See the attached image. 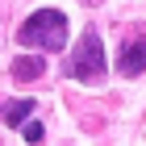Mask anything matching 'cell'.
Masks as SVG:
<instances>
[{
  "mask_svg": "<svg viewBox=\"0 0 146 146\" xmlns=\"http://www.w3.org/2000/svg\"><path fill=\"white\" fill-rule=\"evenodd\" d=\"M88 4H100V0H88Z\"/></svg>",
  "mask_w": 146,
  "mask_h": 146,
  "instance_id": "obj_7",
  "label": "cell"
},
{
  "mask_svg": "<svg viewBox=\"0 0 146 146\" xmlns=\"http://www.w3.org/2000/svg\"><path fill=\"white\" fill-rule=\"evenodd\" d=\"M25 142H42V125L38 121H25Z\"/></svg>",
  "mask_w": 146,
  "mask_h": 146,
  "instance_id": "obj_6",
  "label": "cell"
},
{
  "mask_svg": "<svg viewBox=\"0 0 146 146\" xmlns=\"http://www.w3.org/2000/svg\"><path fill=\"white\" fill-rule=\"evenodd\" d=\"M42 71H46L42 50H38V54H21V58H13V63H9V75L17 79V84H34V79H42Z\"/></svg>",
  "mask_w": 146,
  "mask_h": 146,
  "instance_id": "obj_4",
  "label": "cell"
},
{
  "mask_svg": "<svg viewBox=\"0 0 146 146\" xmlns=\"http://www.w3.org/2000/svg\"><path fill=\"white\" fill-rule=\"evenodd\" d=\"M67 34H71V29H67V17H63L58 9H38L34 17L17 29V42L46 54V50H63V46H67Z\"/></svg>",
  "mask_w": 146,
  "mask_h": 146,
  "instance_id": "obj_1",
  "label": "cell"
},
{
  "mask_svg": "<svg viewBox=\"0 0 146 146\" xmlns=\"http://www.w3.org/2000/svg\"><path fill=\"white\" fill-rule=\"evenodd\" d=\"M104 42H100V34L96 29H84L79 34V42H75V50H71V58H67V75L71 79H79V84H96V79L104 75Z\"/></svg>",
  "mask_w": 146,
  "mask_h": 146,
  "instance_id": "obj_2",
  "label": "cell"
},
{
  "mask_svg": "<svg viewBox=\"0 0 146 146\" xmlns=\"http://www.w3.org/2000/svg\"><path fill=\"white\" fill-rule=\"evenodd\" d=\"M34 113V100L29 96H17V100H0V121L4 125H25Z\"/></svg>",
  "mask_w": 146,
  "mask_h": 146,
  "instance_id": "obj_5",
  "label": "cell"
},
{
  "mask_svg": "<svg viewBox=\"0 0 146 146\" xmlns=\"http://www.w3.org/2000/svg\"><path fill=\"white\" fill-rule=\"evenodd\" d=\"M117 71H121L125 79H134V75L146 71V25L134 29V34L121 42V50H117Z\"/></svg>",
  "mask_w": 146,
  "mask_h": 146,
  "instance_id": "obj_3",
  "label": "cell"
}]
</instances>
